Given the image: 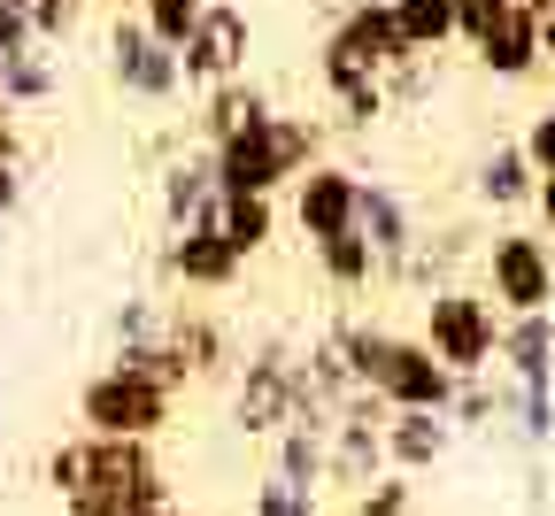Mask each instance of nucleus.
I'll return each instance as SVG.
<instances>
[{
	"label": "nucleus",
	"mask_w": 555,
	"mask_h": 516,
	"mask_svg": "<svg viewBox=\"0 0 555 516\" xmlns=\"http://www.w3.org/2000/svg\"><path fill=\"white\" fill-rule=\"evenodd\" d=\"M317 146H324V131H317L309 116L270 108V116H255V124H240L232 139L208 146V163H217V185H224V193H270V201H278V185H294L309 163H324Z\"/></svg>",
	"instance_id": "obj_1"
},
{
	"label": "nucleus",
	"mask_w": 555,
	"mask_h": 516,
	"mask_svg": "<svg viewBox=\"0 0 555 516\" xmlns=\"http://www.w3.org/2000/svg\"><path fill=\"white\" fill-rule=\"evenodd\" d=\"M433 347V362H448L455 378H486L502 354V309L486 301L478 285H433L425 293V332H416Z\"/></svg>",
	"instance_id": "obj_2"
},
{
	"label": "nucleus",
	"mask_w": 555,
	"mask_h": 516,
	"mask_svg": "<svg viewBox=\"0 0 555 516\" xmlns=\"http://www.w3.org/2000/svg\"><path fill=\"white\" fill-rule=\"evenodd\" d=\"M170 416H178V394L116 371V362L78 386V431H86V439H163Z\"/></svg>",
	"instance_id": "obj_3"
},
{
	"label": "nucleus",
	"mask_w": 555,
	"mask_h": 516,
	"mask_svg": "<svg viewBox=\"0 0 555 516\" xmlns=\"http://www.w3.org/2000/svg\"><path fill=\"white\" fill-rule=\"evenodd\" d=\"M486 301L502 317H555V247L540 232L486 240Z\"/></svg>",
	"instance_id": "obj_4"
},
{
	"label": "nucleus",
	"mask_w": 555,
	"mask_h": 516,
	"mask_svg": "<svg viewBox=\"0 0 555 516\" xmlns=\"http://www.w3.org/2000/svg\"><path fill=\"white\" fill-rule=\"evenodd\" d=\"M247 54H255V16H247V0H208L201 24L185 31L178 47V78L193 93H217L232 78H247Z\"/></svg>",
	"instance_id": "obj_5"
},
{
	"label": "nucleus",
	"mask_w": 555,
	"mask_h": 516,
	"mask_svg": "<svg viewBox=\"0 0 555 516\" xmlns=\"http://www.w3.org/2000/svg\"><path fill=\"white\" fill-rule=\"evenodd\" d=\"M294 416V339H255L232 378V424L247 439H278Z\"/></svg>",
	"instance_id": "obj_6"
},
{
	"label": "nucleus",
	"mask_w": 555,
	"mask_h": 516,
	"mask_svg": "<svg viewBox=\"0 0 555 516\" xmlns=\"http://www.w3.org/2000/svg\"><path fill=\"white\" fill-rule=\"evenodd\" d=\"M401 62H409V47H401L393 16H386V0H356V9L332 24L317 78H339V69H356V78H393Z\"/></svg>",
	"instance_id": "obj_7"
},
{
	"label": "nucleus",
	"mask_w": 555,
	"mask_h": 516,
	"mask_svg": "<svg viewBox=\"0 0 555 516\" xmlns=\"http://www.w3.org/2000/svg\"><path fill=\"white\" fill-rule=\"evenodd\" d=\"M108 78L131 93V101H147V108H163V101H178L185 93V78H178V54L139 24L131 9L108 24Z\"/></svg>",
	"instance_id": "obj_8"
},
{
	"label": "nucleus",
	"mask_w": 555,
	"mask_h": 516,
	"mask_svg": "<svg viewBox=\"0 0 555 516\" xmlns=\"http://www.w3.org/2000/svg\"><path fill=\"white\" fill-rule=\"evenodd\" d=\"M455 386H463V378L448 371V362H433L425 339H401V332H393L378 378H371V394H378L386 416H393V409H433V416H448V409H455Z\"/></svg>",
	"instance_id": "obj_9"
},
{
	"label": "nucleus",
	"mask_w": 555,
	"mask_h": 516,
	"mask_svg": "<svg viewBox=\"0 0 555 516\" xmlns=\"http://www.w3.org/2000/svg\"><path fill=\"white\" fill-rule=\"evenodd\" d=\"M356 201H363V178L347 163H309L294 178V224H301V240L324 247L339 232H356Z\"/></svg>",
	"instance_id": "obj_10"
},
{
	"label": "nucleus",
	"mask_w": 555,
	"mask_h": 516,
	"mask_svg": "<svg viewBox=\"0 0 555 516\" xmlns=\"http://www.w3.org/2000/svg\"><path fill=\"white\" fill-rule=\"evenodd\" d=\"M356 232L371 240V255H378V278H409L416 247H425V232H416L409 201H401L393 185H378V178H363V201H356Z\"/></svg>",
	"instance_id": "obj_11"
},
{
	"label": "nucleus",
	"mask_w": 555,
	"mask_h": 516,
	"mask_svg": "<svg viewBox=\"0 0 555 516\" xmlns=\"http://www.w3.org/2000/svg\"><path fill=\"white\" fill-rule=\"evenodd\" d=\"M163 270H170L185 293H232L247 262L232 255V240L217 232V216H208V224H185V232H170V247H163Z\"/></svg>",
	"instance_id": "obj_12"
},
{
	"label": "nucleus",
	"mask_w": 555,
	"mask_h": 516,
	"mask_svg": "<svg viewBox=\"0 0 555 516\" xmlns=\"http://www.w3.org/2000/svg\"><path fill=\"white\" fill-rule=\"evenodd\" d=\"M155 201H163V224H170V232H185V224H208V216H217L224 185H217V163H208V146H201V155H170V163H163V185H155Z\"/></svg>",
	"instance_id": "obj_13"
},
{
	"label": "nucleus",
	"mask_w": 555,
	"mask_h": 516,
	"mask_svg": "<svg viewBox=\"0 0 555 516\" xmlns=\"http://www.w3.org/2000/svg\"><path fill=\"white\" fill-rule=\"evenodd\" d=\"M378 439H386V470L416 478V470H433V463L455 448V424H448V416H433V409H393Z\"/></svg>",
	"instance_id": "obj_14"
},
{
	"label": "nucleus",
	"mask_w": 555,
	"mask_h": 516,
	"mask_svg": "<svg viewBox=\"0 0 555 516\" xmlns=\"http://www.w3.org/2000/svg\"><path fill=\"white\" fill-rule=\"evenodd\" d=\"M163 339L185 354L193 378H232V371H240V362H232V332L208 317V309H170V317H163Z\"/></svg>",
	"instance_id": "obj_15"
},
{
	"label": "nucleus",
	"mask_w": 555,
	"mask_h": 516,
	"mask_svg": "<svg viewBox=\"0 0 555 516\" xmlns=\"http://www.w3.org/2000/svg\"><path fill=\"white\" fill-rule=\"evenodd\" d=\"M502 371L509 386H547L555 394V317H502Z\"/></svg>",
	"instance_id": "obj_16"
},
{
	"label": "nucleus",
	"mask_w": 555,
	"mask_h": 516,
	"mask_svg": "<svg viewBox=\"0 0 555 516\" xmlns=\"http://www.w3.org/2000/svg\"><path fill=\"white\" fill-rule=\"evenodd\" d=\"M470 54H478V69H494V78H532V69H540V16L502 9L494 31H486Z\"/></svg>",
	"instance_id": "obj_17"
},
{
	"label": "nucleus",
	"mask_w": 555,
	"mask_h": 516,
	"mask_svg": "<svg viewBox=\"0 0 555 516\" xmlns=\"http://www.w3.org/2000/svg\"><path fill=\"white\" fill-rule=\"evenodd\" d=\"M217 232L232 240L240 262H255V255L278 240V201H270V193H224V201H217Z\"/></svg>",
	"instance_id": "obj_18"
},
{
	"label": "nucleus",
	"mask_w": 555,
	"mask_h": 516,
	"mask_svg": "<svg viewBox=\"0 0 555 516\" xmlns=\"http://www.w3.org/2000/svg\"><path fill=\"white\" fill-rule=\"evenodd\" d=\"M255 116H270V93H262L255 78H232V86H217V93H201V146L232 139V131L255 124Z\"/></svg>",
	"instance_id": "obj_19"
},
{
	"label": "nucleus",
	"mask_w": 555,
	"mask_h": 516,
	"mask_svg": "<svg viewBox=\"0 0 555 516\" xmlns=\"http://www.w3.org/2000/svg\"><path fill=\"white\" fill-rule=\"evenodd\" d=\"M270 478L294 486V493H317V486H324V431L286 424V431L270 439Z\"/></svg>",
	"instance_id": "obj_20"
},
{
	"label": "nucleus",
	"mask_w": 555,
	"mask_h": 516,
	"mask_svg": "<svg viewBox=\"0 0 555 516\" xmlns=\"http://www.w3.org/2000/svg\"><path fill=\"white\" fill-rule=\"evenodd\" d=\"M54 86H62V54L54 47H24L16 62H0V101L9 108H39V101H54Z\"/></svg>",
	"instance_id": "obj_21"
},
{
	"label": "nucleus",
	"mask_w": 555,
	"mask_h": 516,
	"mask_svg": "<svg viewBox=\"0 0 555 516\" xmlns=\"http://www.w3.org/2000/svg\"><path fill=\"white\" fill-rule=\"evenodd\" d=\"M386 16L409 54H440L455 39V0H386Z\"/></svg>",
	"instance_id": "obj_22"
},
{
	"label": "nucleus",
	"mask_w": 555,
	"mask_h": 516,
	"mask_svg": "<svg viewBox=\"0 0 555 516\" xmlns=\"http://www.w3.org/2000/svg\"><path fill=\"white\" fill-rule=\"evenodd\" d=\"M317 270H324V285H332V293H371V285H378V255H371V240H363V232L324 240V247H317Z\"/></svg>",
	"instance_id": "obj_23"
},
{
	"label": "nucleus",
	"mask_w": 555,
	"mask_h": 516,
	"mask_svg": "<svg viewBox=\"0 0 555 516\" xmlns=\"http://www.w3.org/2000/svg\"><path fill=\"white\" fill-rule=\"evenodd\" d=\"M470 185H478V201L517 208V201H532V185H540V178H532V163H525V146H494V155L478 163V178H470Z\"/></svg>",
	"instance_id": "obj_24"
},
{
	"label": "nucleus",
	"mask_w": 555,
	"mask_h": 516,
	"mask_svg": "<svg viewBox=\"0 0 555 516\" xmlns=\"http://www.w3.org/2000/svg\"><path fill=\"white\" fill-rule=\"evenodd\" d=\"M324 93L339 101V124H356V131H371L378 116H386V78H356V69H339V78H324Z\"/></svg>",
	"instance_id": "obj_25"
},
{
	"label": "nucleus",
	"mask_w": 555,
	"mask_h": 516,
	"mask_svg": "<svg viewBox=\"0 0 555 516\" xmlns=\"http://www.w3.org/2000/svg\"><path fill=\"white\" fill-rule=\"evenodd\" d=\"M201 9H208V0H139L131 16H139V24H147V31H155V39L178 54V47H185V31L201 24Z\"/></svg>",
	"instance_id": "obj_26"
},
{
	"label": "nucleus",
	"mask_w": 555,
	"mask_h": 516,
	"mask_svg": "<svg viewBox=\"0 0 555 516\" xmlns=\"http://www.w3.org/2000/svg\"><path fill=\"white\" fill-rule=\"evenodd\" d=\"M39 478H47V493H54V501L78 493V486H86V431H78V439H54L47 463H39Z\"/></svg>",
	"instance_id": "obj_27"
},
{
	"label": "nucleus",
	"mask_w": 555,
	"mask_h": 516,
	"mask_svg": "<svg viewBox=\"0 0 555 516\" xmlns=\"http://www.w3.org/2000/svg\"><path fill=\"white\" fill-rule=\"evenodd\" d=\"M416 508V486L401 478V470H386V478H371L356 501H347V516H409Z\"/></svg>",
	"instance_id": "obj_28"
},
{
	"label": "nucleus",
	"mask_w": 555,
	"mask_h": 516,
	"mask_svg": "<svg viewBox=\"0 0 555 516\" xmlns=\"http://www.w3.org/2000/svg\"><path fill=\"white\" fill-rule=\"evenodd\" d=\"M509 409H517V431L532 439V448L555 431V394L547 386H509Z\"/></svg>",
	"instance_id": "obj_29"
},
{
	"label": "nucleus",
	"mask_w": 555,
	"mask_h": 516,
	"mask_svg": "<svg viewBox=\"0 0 555 516\" xmlns=\"http://www.w3.org/2000/svg\"><path fill=\"white\" fill-rule=\"evenodd\" d=\"M24 16H31V39L39 47H62L69 24H78V0H24Z\"/></svg>",
	"instance_id": "obj_30"
},
{
	"label": "nucleus",
	"mask_w": 555,
	"mask_h": 516,
	"mask_svg": "<svg viewBox=\"0 0 555 516\" xmlns=\"http://www.w3.org/2000/svg\"><path fill=\"white\" fill-rule=\"evenodd\" d=\"M147 339H163V309L155 301H124L116 309V347H147Z\"/></svg>",
	"instance_id": "obj_31"
},
{
	"label": "nucleus",
	"mask_w": 555,
	"mask_h": 516,
	"mask_svg": "<svg viewBox=\"0 0 555 516\" xmlns=\"http://www.w3.org/2000/svg\"><path fill=\"white\" fill-rule=\"evenodd\" d=\"M525 163H532V178H555V108H540L532 124H525Z\"/></svg>",
	"instance_id": "obj_32"
},
{
	"label": "nucleus",
	"mask_w": 555,
	"mask_h": 516,
	"mask_svg": "<svg viewBox=\"0 0 555 516\" xmlns=\"http://www.w3.org/2000/svg\"><path fill=\"white\" fill-rule=\"evenodd\" d=\"M247 516H317V493H294V486L262 478V486H255V508H247Z\"/></svg>",
	"instance_id": "obj_33"
},
{
	"label": "nucleus",
	"mask_w": 555,
	"mask_h": 516,
	"mask_svg": "<svg viewBox=\"0 0 555 516\" xmlns=\"http://www.w3.org/2000/svg\"><path fill=\"white\" fill-rule=\"evenodd\" d=\"M509 9V0H455V39H486V31H494V16Z\"/></svg>",
	"instance_id": "obj_34"
},
{
	"label": "nucleus",
	"mask_w": 555,
	"mask_h": 516,
	"mask_svg": "<svg viewBox=\"0 0 555 516\" xmlns=\"http://www.w3.org/2000/svg\"><path fill=\"white\" fill-rule=\"evenodd\" d=\"M24 47H39V39H31V16L16 9V0H0V62H16Z\"/></svg>",
	"instance_id": "obj_35"
},
{
	"label": "nucleus",
	"mask_w": 555,
	"mask_h": 516,
	"mask_svg": "<svg viewBox=\"0 0 555 516\" xmlns=\"http://www.w3.org/2000/svg\"><path fill=\"white\" fill-rule=\"evenodd\" d=\"M16 201H24V170H16V163H0V224L16 216Z\"/></svg>",
	"instance_id": "obj_36"
},
{
	"label": "nucleus",
	"mask_w": 555,
	"mask_h": 516,
	"mask_svg": "<svg viewBox=\"0 0 555 516\" xmlns=\"http://www.w3.org/2000/svg\"><path fill=\"white\" fill-rule=\"evenodd\" d=\"M532 208H540V224L555 232V178H540V185H532Z\"/></svg>",
	"instance_id": "obj_37"
},
{
	"label": "nucleus",
	"mask_w": 555,
	"mask_h": 516,
	"mask_svg": "<svg viewBox=\"0 0 555 516\" xmlns=\"http://www.w3.org/2000/svg\"><path fill=\"white\" fill-rule=\"evenodd\" d=\"M540 54H555V0L540 9Z\"/></svg>",
	"instance_id": "obj_38"
},
{
	"label": "nucleus",
	"mask_w": 555,
	"mask_h": 516,
	"mask_svg": "<svg viewBox=\"0 0 555 516\" xmlns=\"http://www.w3.org/2000/svg\"><path fill=\"white\" fill-rule=\"evenodd\" d=\"M139 516H185V508H178V501L163 493V501H147V508H139Z\"/></svg>",
	"instance_id": "obj_39"
},
{
	"label": "nucleus",
	"mask_w": 555,
	"mask_h": 516,
	"mask_svg": "<svg viewBox=\"0 0 555 516\" xmlns=\"http://www.w3.org/2000/svg\"><path fill=\"white\" fill-rule=\"evenodd\" d=\"M108 9H116V16H124V9H139V0H108Z\"/></svg>",
	"instance_id": "obj_40"
},
{
	"label": "nucleus",
	"mask_w": 555,
	"mask_h": 516,
	"mask_svg": "<svg viewBox=\"0 0 555 516\" xmlns=\"http://www.w3.org/2000/svg\"><path fill=\"white\" fill-rule=\"evenodd\" d=\"M16 9H24V0H16Z\"/></svg>",
	"instance_id": "obj_41"
}]
</instances>
